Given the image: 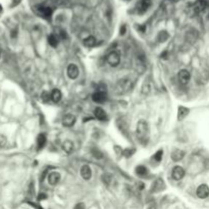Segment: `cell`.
<instances>
[{
  "instance_id": "obj_22",
  "label": "cell",
  "mask_w": 209,
  "mask_h": 209,
  "mask_svg": "<svg viewBox=\"0 0 209 209\" xmlns=\"http://www.w3.org/2000/svg\"><path fill=\"white\" fill-rule=\"evenodd\" d=\"M61 92L58 89H54L52 91V93H51V99L53 101H54L55 103H57V102H59L60 101V99H61Z\"/></svg>"
},
{
  "instance_id": "obj_13",
  "label": "cell",
  "mask_w": 209,
  "mask_h": 209,
  "mask_svg": "<svg viewBox=\"0 0 209 209\" xmlns=\"http://www.w3.org/2000/svg\"><path fill=\"white\" fill-rule=\"evenodd\" d=\"M59 181H60V175L58 173L53 171V173H51L49 176H48V182H49V184L51 185V186H55V185H57Z\"/></svg>"
},
{
  "instance_id": "obj_9",
  "label": "cell",
  "mask_w": 209,
  "mask_h": 209,
  "mask_svg": "<svg viewBox=\"0 0 209 209\" xmlns=\"http://www.w3.org/2000/svg\"><path fill=\"white\" fill-rule=\"evenodd\" d=\"M185 176V169L182 166H175L173 169V178L176 181H179Z\"/></svg>"
},
{
  "instance_id": "obj_34",
  "label": "cell",
  "mask_w": 209,
  "mask_h": 209,
  "mask_svg": "<svg viewBox=\"0 0 209 209\" xmlns=\"http://www.w3.org/2000/svg\"><path fill=\"white\" fill-rule=\"evenodd\" d=\"M47 198V195L45 194V193H41V194H39V196H38V200H45Z\"/></svg>"
},
{
  "instance_id": "obj_15",
  "label": "cell",
  "mask_w": 209,
  "mask_h": 209,
  "mask_svg": "<svg viewBox=\"0 0 209 209\" xmlns=\"http://www.w3.org/2000/svg\"><path fill=\"white\" fill-rule=\"evenodd\" d=\"M94 114L96 119L99 120H105L106 119V112L103 110L101 107H96L94 109Z\"/></svg>"
},
{
  "instance_id": "obj_10",
  "label": "cell",
  "mask_w": 209,
  "mask_h": 209,
  "mask_svg": "<svg viewBox=\"0 0 209 209\" xmlns=\"http://www.w3.org/2000/svg\"><path fill=\"white\" fill-rule=\"evenodd\" d=\"M74 122H76V116L73 114H66L63 116L62 119V125H64V127H73V125H74Z\"/></svg>"
},
{
  "instance_id": "obj_5",
  "label": "cell",
  "mask_w": 209,
  "mask_h": 209,
  "mask_svg": "<svg viewBox=\"0 0 209 209\" xmlns=\"http://www.w3.org/2000/svg\"><path fill=\"white\" fill-rule=\"evenodd\" d=\"M178 78H179V82L182 85H187L189 83L190 79H191V74H190V73L187 69H182L179 73Z\"/></svg>"
},
{
  "instance_id": "obj_21",
  "label": "cell",
  "mask_w": 209,
  "mask_h": 209,
  "mask_svg": "<svg viewBox=\"0 0 209 209\" xmlns=\"http://www.w3.org/2000/svg\"><path fill=\"white\" fill-rule=\"evenodd\" d=\"M83 43H84L85 46L88 47V48L94 47L96 45V39L93 36H89V37H87L86 39H84V42H83Z\"/></svg>"
},
{
  "instance_id": "obj_3",
  "label": "cell",
  "mask_w": 209,
  "mask_h": 209,
  "mask_svg": "<svg viewBox=\"0 0 209 209\" xmlns=\"http://www.w3.org/2000/svg\"><path fill=\"white\" fill-rule=\"evenodd\" d=\"M107 62L111 66H117L120 62V56L119 53L116 51H112L107 56Z\"/></svg>"
},
{
  "instance_id": "obj_32",
  "label": "cell",
  "mask_w": 209,
  "mask_h": 209,
  "mask_svg": "<svg viewBox=\"0 0 209 209\" xmlns=\"http://www.w3.org/2000/svg\"><path fill=\"white\" fill-rule=\"evenodd\" d=\"M134 152H135V149H125L124 151V155L125 157H130L132 156Z\"/></svg>"
},
{
  "instance_id": "obj_14",
  "label": "cell",
  "mask_w": 209,
  "mask_h": 209,
  "mask_svg": "<svg viewBox=\"0 0 209 209\" xmlns=\"http://www.w3.org/2000/svg\"><path fill=\"white\" fill-rule=\"evenodd\" d=\"M189 108H187V107H184V106H179V109H178V119L179 120V122H182V120L185 119V117L187 116V115L189 114Z\"/></svg>"
},
{
  "instance_id": "obj_36",
  "label": "cell",
  "mask_w": 209,
  "mask_h": 209,
  "mask_svg": "<svg viewBox=\"0 0 209 209\" xmlns=\"http://www.w3.org/2000/svg\"><path fill=\"white\" fill-rule=\"evenodd\" d=\"M148 209H157V208H156V207H155V206H154V205H152V206H150V207H149Z\"/></svg>"
},
{
  "instance_id": "obj_4",
  "label": "cell",
  "mask_w": 209,
  "mask_h": 209,
  "mask_svg": "<svg viewBox=\"0 0 209 209\" xmlns=\"http://www.w3.org/2000/svg\"><path fill=\"white\" fill-rule=\"evenodd\" d=\"M196 194L200 199H205L209 196V187L205 184L200 185L196 191Z\"/></svg>"
},
{
  "instance_id": "obj_35",
  "label": "cell",
  "mask_w": 209,
  "mask_h": 209,
  "mask_svg": "<svg viewBox=\"0 0 209 209\" xmlns=\"http://www.w3.org/2000/svg\"><path fill=\"white\" fill-rule=\"evenodd\" d=\"M125 33V26H122V28H120V34L124 35Z\"/></svg>"
},
{
  "instance_id": "obj_6",
  "label": "cell",
  "mask_w": 209,
  "mask_h": 209,
  "mask_svg": "<svg viewBox=\"0 0 209 209\" xmlns=\"http://www.w3.org/2000/svg\"><path fill=\"white\" fill-rule=\"evenodd\" d=\"M93 101L96 103H103L106 100V92L105 91H100L97 90L94 94L92 95Z\"/></svg>"
},
{
  "instance_id": "obj_37",
  "label": "cell",
  "mask_w": 209,
  "mask_h": 209,
  "mask_svg": "<svg viewBox=\"0 0 209 209\" xmlns=\"http://www.w3.org/2000/svg\"><path fill=\"white\" fill-rule=\"evenodd\" d=\"M0 55H1V54H0Z\"/></svg>"
},
{
  "instance_id": "obj_20",
  "label": "cell",
  "mask_w": 209,
  "mask_h": 209,
  "mask_svg": "<svg viewBox=\"0 0 209 209\" xmlns=\"http://www.w3.org/2000/svg\"><path fill=\"white\" fill-rule=\"evenodd\" d=\"M46 136H45V134H40V135L38 136V138H37V145H38V149H42L43 147H44L45 145H46Z\"/></svg>"
},
{
  "instance_id": "obj_26",
  "label": "cell",
  "mask_w": 209,
  "mask_h": 209,
  "mask_svg": "<svg viewBox=\"0 0 209 209\" xmlns=\"http://www.w3.org/2000/svg\"><path fill=\"white\" fill-rule=\"evenodd\" d=\"M162 155H163V150H158V151L153 155V157H152V160H154L155 162H160L162 159Z\"/></svg>"
},
{
  "instance_id": "obj_18",
  "label": "cell",
  "mask_w": 209,
  "mask_h": 209,
  "mask_svg": "<svg viewBox=\"0 0 209 209\" xmlns=\"http://www.w3.org/2000/svg\"><path fill=\"white\" fill-rule=\"evenodd\" d=\"M151 0H141L140 4H139V10L140 12H145L149 9V7L151 6Z\"/></svg>"
},
{
  "instance_id": "obj_16",
  "label": "cell",
  "mask_w": 209,
  "mask_h": 209,
  "mask_svg": "<svg viewBox=\"0 0 209 209\" xmlns=\"http://www.w3.org/2000/svg\"><path fill=\"white\" fill-rule=\"evenodd\" d=\"M184 156H185V152L183 150H179V149L175 150L173 152V154H171V158H173V161H181L184 158Z\"/></svg>"
},
{
  "instance_id": "obj_17",
  "label": "cell",
  "mask_w": 209,
  "mask_h": 209,
  "mask_svg": "<svg viewBox=\"0 0 209 209\" xmlns=\"http://www.w3.org/2000/svg\"><path fill=\"white\" fill-rule=\"evenodd\" d=\"M205 7H206V1H204V0H199V1H197L195 3L193 9H194L195 13H199L201 11H203L205 9Z\"/></svg>"
},
{
  "instance_id": "obj_2",
  "label": "cell",
  "mask_w": 209,
  "mask_h": 209,
  "mask_svg": "<svg viewBox=\"0 0 209 209\" xmlns=\"http://www.w3.org/2000/svg\"><path fill=\"white\" fill-rule=\"evenodd\" d=\"M133 88V83L130 79H122L117 82L115 86V93L119 95L125 94Z\"/></svg>"
},
{
  "instance_id": "obj_30",
  "label": "cell",
  "mask_w": 209,
  "mask_h": 209,
  "mask_svg": "<svg viewBox=\"0 0 209 209\" xmlns=\"http://www.w3.org/2000/svg\"><path fill=\"white\" fill-rule=\"evenodd\" d=\"M7 146V140L4 136L0 135V149H3Z\"/></svg>"
},
{
  "instance_id": "obj_1",
  "label": "cell",
  "mask_w": 209,
  "mask_h": 209,
  "mask_svg": "<svg viewBox=\"0 0 209 209\" xmlns=\"http://www.w3.org/2000/svg\"><path fill=\"white\" fill-rule=\"evenodd\" d=\"M136 134L137 138H138L139 142L143 145H146L149 141V125L147 124V122L141 119L138 122L136 128Z\"/></svg>"
},
{
  "instance_id": "obj_23",
  "label": "cell",
  "mask_w": 209,
  "mask_h": 209,
  "mask_svg": "<svg viewBox=\"0 0 209 209\" xmlns=\"http://www.w3.org/2000/svg\"><path fill=\"white\" fill-rule=\"evenodd\" d=\"M48 43H49L50 46L56 47L58 45V37L53 34L49 35V36H48Z\"/></svg>"
},
{
  "instance_id": "obj_24",
  "label": "cell",
  "mask_w": 209,
  "mask_h": 209,
  "mask_svg": "<svg viewBox=\"0 0 209 209\" xmlns=\"http://www.w3.org/2000/svg\"><path fill=\"white\" fill-rule=\"evenodd\" d=\"M136 173L140 176H145L148 173V169L144 165H139V166L136 167Z\"/></svg>"
},
{
  "instance_id": "obj_7",
  "label": "cell",
  "mask_w": 209,
  "mask_h": 209,
  "mask_svg": "<svg viewBox=\"0 0 209 209\" xmlns=\"http://www.w3.org/2000/svg\"><path fill=\"white\" fill-rule=\"evenodd\" d=\"M37 10H38L39 14L41 17H45V18H49L52 14V9L48 6H43V5H40V6L37 7Z\"/></svg>"
},
{
  "instance_id": "obj_31",
  "label": "cell",
  "mask_w": 209,
  "mask_h": 209,
  "mask_svg": "<svg viewBox=\"0 0 209 209\" xmlns=\"http://www.w3.org/2000/svg\"><path fill=\"white\" fill-rule=\"evenodd\" d=\"M50 98H51V95H50L48 92H43L42 93V100L44 101V102H48Z\"/></svg>"
},
{
  "instance_id": "obj_33",
  "label": "cell",
  "mask_w": 209,
  "mask_h": 209,
  "mask_svg": "<svg viewBox=\"0 0 209 209\" xmlns=\"http://www.w3.org/2000/svg\"><path fill=\"white\" fill-rule=\"evenodd\" d=\"M74 209H86L84 203H78V204L74 206Z\"/></svg>"
},
{
  "instance_id": "obj_8",
  "label": "cell",
  "mask_w": 209,
  "mask_h": 209,
  "mask_svg": "<svg viewBox=\"0 0 209 209\" xmlns=\"http://www.w3.org/2000/svg\"><path fill=\"white\" fill-rule=\"evenodd\" d=\"M68 76L69 79H71V80H74V79H77L78 76H79V68H78V66L76 65V64H74V63H71V64H69L68 65Z\"/></svg>"
},
{
  "instance_id": "obj_25",
  "label": "cell",
  "mask_w": 209,
  "mask_h": 209,
  "mask_svg": "<svg viewBox=\"0 0 209 209\" xmlns=\"http://www.w3.org/2000/svg\"><path fill=\"white\" fill-rule=\"evenodd\" d=\"M150 91H151V83H150V81L144 82L143 87H142V93L143 94H148Z\"/></svg>"
},
{
  "instance_id": "obj_28",
  "label": "cell",
  "mask_w": 209,
  "mask_h": 209,
  "mask_svg": "<svg viewBox=\"0 0 209 209\" xmlns=\"http://www.w3.org/2000/svg\"><path fill=\"white\" fill-rule=\"evenodd\" d=\"M102 179H103L104 184L108 186L112 181V176H111V175H109V173H104V175L102 176Z\"/></svg>"
},
{
  "instance_id": "obj_11",
  "label": "cell",
  "mask_w": 209,
  "mask_h": 209,
  "mask_svg": "<svg viewBox=\"0 0 209 209\" xmlns=\"http://www.w3.org/2000/svg\"><path fill=\"white\" fill-rule=\"evenodd\" d=\"M164 187H165L164 182L161 179H156L154 181V183L152 184L151 192H160L161 190L164 189Z\"/></svg>"
},
{
  "instance_id": "obj_19",
  "label": "cell",
  "mask_w": 209,
  "mask_h": 209,
  "mask_svg": "<svg viewBox=\"0 0 209 209\" xmlns=\"http://www.w3.org/2000/svg\"><path fill=\"white\" fill-rule=\"evenodd\" d=\"M62 149L65 153L71 154V152L74 151V143L71 141H68V140L64 141L63 144H62Z\"/></svg>"
},
{
  "instance_id": "obj_12",
  "label": "cell",
  "mask_w": 209,
  "mask_h": 209,
  "mask_svg": "<svg viewBox=\"0 0 209 209\" xmlns=\"http://www.w3.org/2000/svg\"><path fill=\"white\" fill-rule=\"evenodd\" d=\"M81 176L86 181L91 179V176H92V170H91L89 165H83L81 168Z\"/></svg>"
},
{
  "instance_id": "obj_29",
  "label": "cell",
  "mask_w": 209,
  "mask_h": 209,
  "mask_svg": "<svg viewBox=\"0 0 209 209\" xmlns=\"http://www.w3.org/2000/svg\"><path fill=\"white\" fill-rule=\"evenodd\" d=\"M167 38H168V34L165 31L160 32L159 35H158V40H159V42H164L165 40H167Z\"/></svg>"
},
{
  "instance_id": "obj_27",
  "label": "cell",
  "mask_w": 209,
  "mask_h": 209,
  "mask_svg": "<svg viewBox=\"0 0 209 209\" xmlns=\"http://www.w3.org/2000/svg\"><path fill=\"white\" fill-rule=\"evenodd\" d=\"M91 153L93 154V156H94L95 158H97V159H101V158H103L102 152H101L100 150L96 149V148H93L92 150H91Z\"/></svg>"
}]
</instances>
